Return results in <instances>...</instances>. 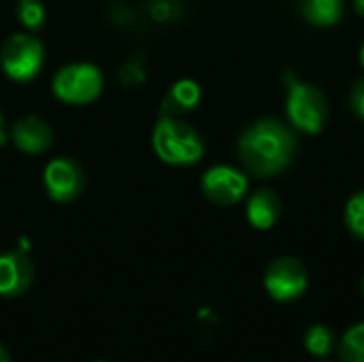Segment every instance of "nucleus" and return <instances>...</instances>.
<instances>
[{"label":"nucleus","instance_id":"1","mask_svg":"<svg viewBox=\"0 0 364 362\" xmlns=\"http://www.w3.org/2000/svg\"><path fill=\"white\" fill-rule=\"evenodd\" d=\"M237 151L252 175L275 177L290 166L296 151V137L277 119H258L241 134Z\"/></svg>","mask_w":364,"mask_h":362},{"label":"nucleus","instance_id":"2","mask_svg":"<svg viewBox=\"0 0 364 362\" xmlns=\"http://www.w3.org/2000/svg\"><path fill=\"white\" fill-rule=\"evenodd\" d=\"M151 145L156 156L171 166H190L205 156V141L198 130L173 115H166L156 124Z\"/></svg>","mask_w":364,"mask_h":362},{"label":"nucleus","instance_id":"3","mask_svg":"<svg viewBox=\"0 0 364 362\" xmlns=\"http://www.w3.org/2000/svg\"><path fill=\"white\" fill-rule=\"evenodd\" d=\"M288 98H286V115L290 124L305 132L318 134L324 130L328 122V100L324 92L307 81L292 79L288 75Z\"/></svg>","mask_w":364,"mask_h":362},{"label":"nucleus","instance_id":"4","mask_svg":"<svg viewBox=\"0 0 364 362\" xmlns=\"http://www.w3.org/2000/svg\"><path fill=\"white\" fill-rule=\"evenodd\" d=\"M102 85H105L102 73L96 64L75 62V64L62 66L55 73L51 90L60 102L81 107V105H90L98 100V96L102 94Z\"/></svg>","mask_w":364,"mask_h":362},{"label":"nucleus","instance_id":"5","mask_svg":"<svg viewBox=\"0 0 364 362\" xmlns=\"http://www.w3.org/2000/svg\"><path fill=\"white\" fill-rule=\"evenodd\" d=\"M45 64V47L34 34H11L0 47V66L4 75L15 83H28L36 79Z\"/></svg>","mask_w":364,"mask_h":362},{"label":"nucleus","instance_id":"6","mask_svg":"<svg viewBox=\"0 0 364 362\" xmlns=\"http://www.w3.org/2000/svg\"><path fill=\"white\" fill-rule=\"evenodd\" d=\"M309 275L305 265L294 256L275 258L264 273V288L273 301L292 303L307 292Z\"/></svg>","mask_w":364,"mask_h":362},{"label":"nucleus","instance_id":"7","mask_svg":"<svg viewBox=\"0 0 364 362\" xmlns=\"http://www.w3.org/2000/svg\"><path fill=\"white\" fill-rule=\"evenodd\" d=\"M203 194L220 207H232L241 203L247 194L250 179L243 171L228 166V164H218L211 166L203 179H200Z\"/></svg>","mask_w":364,"mask_h":362},{"label":"nucleus","instance_id":"8","mask_svg":"<svg viewBox=\"0 0 364 362\" xmlns=\"http://www.w3.org/2000/svg\"><path fill=\"white\" fill-rule=\"evenodd\" d=\"M43 186L51 201L70 203L81 196L85 188L83 169L70 158H53L43 173Z\"/></svg>","mask_w":364,"mask_h":362},{"label":"nucleus","instance_id":"9","mask_svg":"<svg viewBox=\"0 0 364 362\" xmlns=\"http://www.w3.org/2000/svg\"><path fill=\"white\" fill-rule=\"evenodd\" d=\"M34 262L21 250L0 254V297L15 299L30 290L34 282Z\"/></svg>","mask_w":364,"mask_h":362},{"label":"nucleus","instance_id":"10","mask_svg":"<svg viewBox=\"0 0 364 362\" xmlns=\"http://www.w3.org/2000/svg\"><path fill=\"white\" fill-rule=\"evenodd\" d=\"M11 141L21 154L41 156L53 145V130L45 119L36 115H28L13 124Z\"/></svg>","mask_w":364,"mask_h":362},{"label":"nucleus","instance_id":"11","mask_svg":"<svg viewBox=\"0 0 364 362\" xmlns=\"http://www.w3.org/2000/svg\"><path fill=\"white\" fill-rule=\"evenodd\" d=\"M284 205L277 192H273L271 188H260L256 190L250 198H247V207H245V215L247 222L258 228V230H269L273 228L279 218H282Z\"/></svg>","mask_w":364,"mask_h":362},{"label":"nucleus","instance_id":"12","mask_svg":"<svg viewBox=\"0 0 364 362\" xmlns=\"http://www.w3.org/2000/svg\"><path fill=\"white\" fill-rule=\"evenodd\" d=\"M203 98L200 85L192 79H179L177 83L171 85L166 100H164V109L171 113H186V111H194L198 107Z\"/></svg>","mask_w":364,"mask_h":362},{"label":"nucleus","instance_id":"13","mask_svg":"<svg viewBox=\"0 0 364 362\" xmlns=\"http://www.w3.org/2000/svg\"><path fill=\"white\" fill-rule=\"evenodd\" d=\"M303 15L309 23L328 28L335 26L343 15V0H303Z\"/></svg>","mask_w":364,"mask_h":362},{"label":"nucleus","instance_id":"14","mask_svg":"<svg viewBox=\"0 0 364 362\" xmlns=\"http://www.w3.org/2000/svg\"><path fill=\"white\" fill-rule=\"evenodd\" d=\"M337 346V339H335V331H331L328 326L324 324H316L311 329H307L305 333V350L316 356V358H326L333 354Z\"/></svg>","mask_w":364,"mask_h":362},{"label":"nucleus","instance_id":"15","mask_svg":"<svg viewBox=\"0 0 364 362\" xmlns=\"http://www.w3.org/2000/svg\"><path fill=\"white\" fill-rule=\"evenodd\" d=\"M341 362H364V322L346 331L339 346Z\"/></svg>","mask_w":364,"mask_h":362},{"label":"nucleus","instance_id":"16","mask_svg":"<svg viewBox=\"0 0 364 362\" xmlns=\"http://www.w3.org/2000/svg\"><path fill=\"white\" fill-rule=\"evenodd\" d=\"M17 19L23 28H28L30 32H36L43 28L45 17H47V9L43 4V0H17L15 6Z\"/></svg>","mask_w":364,"mask_h":362},{"label":"nucleus","instance_id":"17","mask_svg":"<svg viewBox=\"0 0 364 362\" xmlns=\"http://www.w3.org/2000/svg\"><path fill=\"white\" fill-rule=\"evenodd\" d=\"M343 218H346L348 230H350L356 239L364 241V188L363 190H358V192L348 201Z\"/></svg>","mask_w":364,"mask_h":362},{"label":"nucleus","instance_id":"18","mask_svg":"<svg viewBox=\"0 0 364 362\" xmlns=\"http://www.w3.org/2000/svg\"><path fill=\"white\" fill-rule=\"evenodd\" d=\"M352 109H354V113L364 122V77L354 85V90H352Z\"/></svg>","mask_w":364,"mask_h":362},{"label":"nucleus","instance_id":"19","mask_svg":"<svg viewBox=\"0 0 364 362\" xmlns=\"http://www.w3.org/2000/svg\"><path fill=\"white\" fill-rule=\"evenodd\" d=\"M6 141V134H4V117H2V113H0V145Z\"/></svg>","mask_w":364,"mask_h":362},{"label":"nucleus","instance_id":"20","mask_svg":"<svg viewBox=\"0 0 364 362\" xmlns=\"http://www.w3.org/2000/svg\"><path fill=\"white\" fill-rule=\"evenodd\" d=\"M354 9H356V13H358L360 17H364V0H356V2H354Z\"/></svg>","mask_w":364,"mask_h":362},{"label":"nucleus","instance_id":"21","mask_svg":"<svg viewBox=\"0 0 364 362\" xmlns=\"http://www.w3.org/2000/svg\"><path fill=\"white\" fill-rule=\"evenodd\" d=\"M0 362H11V358H9V354H6V350L0 346Z\"/></svg>","mask_w":364,"mask_h":362},{"label":"nucleus","instance_id":"22","mask_svg":"<svg viewBox=\"0 0 364 362\" xmlns=\"http://www.w3.org/2000/svg\"><path fill=\"white\" fill-rule=\"evenodd\" d=\"M360 66L364 68V43H363V47H360Z\"/></svg>","mask_w":364,"mask_h":362},{"label":"nucleus","instance_id":"23","mask_svg":"<svg viewBox=\"0 0 364 362\" xmlns=\"http://www.w3.org/2000/svg\"><path fill=\"white\" fill-rule=\"evenodd\" d=\"M363 292H364V280H363Z\"/></svg>","mask_w":364,"mask_h":362},{"label":"nucleus","instance_id":"24","mask_svg":"<svg viewBox=\"0 0 364 362\" xmlns=\"http://www.w3.org/2000/svg\"><path fill=\"white\" fill-rule=\"evenodd\" d=\"M98 362H102V361H98Z\"/></svg>","mask_w":364,"mask_h":362},{"label":"nucleus","instance_id":"25","mask_svg":"<svg viewBox=\"0 0 364 362\" xmlns=\"http://www.w3.org/2000/svg\"><path fill=\"white\" fill-rule=\"evenodd\" d=\"M322 362H326V361H322Z\"/></svg>","mask_w":364,"mask_h":362}]
</instances>
